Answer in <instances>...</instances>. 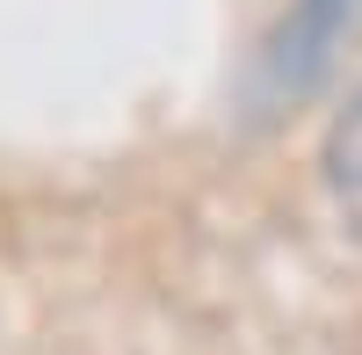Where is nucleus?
<instances>
[{"instance_id":"f03ea898","label":"nucleus","mask_w":362,"mask_h":355,"mask_svg":"<svg viewBox=\"0 0 362 355\" xmlns=\"http://www.w3.org/2000/svg\"><path fill=\"white\" fill-rule=\"evenodd\" d=\"M326 189H334V203L362 225V87L334 116V131H326Z\"/></svg>"},{"instance_id":"f257e3e1","label":"nucleus","mask_w":362,"mask_h":355,"mask_svg":"<svg viewBox=\"0 0 362 355\" xmlns=\"http://www.w3.org/2000/svg\"><path fill=\"white\" fill-rule=\"evenodd\" d=\"M355 29H362V0H297L283 37H276V51H268V66H276V80L297 87V80H312Z\"/></svg>"}]
</instances>
